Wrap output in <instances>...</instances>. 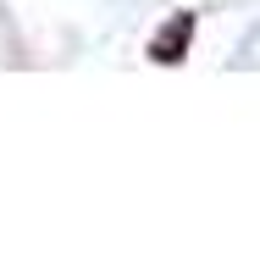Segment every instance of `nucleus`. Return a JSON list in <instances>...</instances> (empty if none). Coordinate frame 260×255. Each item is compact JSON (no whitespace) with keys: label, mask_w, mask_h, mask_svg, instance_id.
I'll return each instance as SVG.
<instances>
[{"label":"nucleus","mask_w":260,"mask_h":255,"mask_svg":"<svg viewBox=\"0 0 260 255\" xmlns=\"http://www.w3.org/2000/svg\"><path fill=\"white\" fill-rule=\"evenodd\" d=\"M188 34H194V17L183 11V17H172V28H160V39L150 45V55H155V61H183V50H188Z\"/></svg>","instance_id":"obj_1"}]
</instances>
